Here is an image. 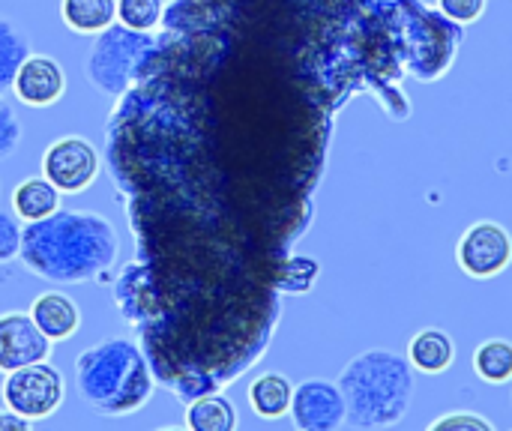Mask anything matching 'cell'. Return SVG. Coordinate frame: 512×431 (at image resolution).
I'll list each match as a JSON object with an SVG mask.
<instances>
[{"instance_id": "cell-1", "label": "cell", "mask_w": 512, "mask_h": 431, "mask_svg": "<svg viewBox=\"0 0 512 431\" xmlns=\"http://www.w3.org/2000/svg\"><path fill=\"white\" fill-rule=\"evenodd\" d=\"M117 228L96 210H63L27 222L21 231V264L54 285L102 279L117 261Z\"/></svg>"}, {"instance_id": "cell-2", "label": "cell", "mask_w": 512, "mask_h": 431, "mask_svg": "<svg viewBox=\"0 0 512 431\" xmlns=\"http://www.w3.org/2000/svg\"><path fill=\"white\" fill-rule=\"evenodd\" d=\"M153 372L141 345L111 336L75 360V393L96 417H129L153 399Z\"/></svg>"}, {"instance_id": "cell-3", "label": "cell", "mask_w": 512, "mask_h": 431, "mask_svg": "<svg viewBox=\"0 0 512 431\" xmlns=\"http://www.w3.org/2000/svg\"><path fill=\"white\" fill-rule=\"evenodd\" d=\"M336 384L345 396L348 426L366 431L399 426L417 390L408 357L387 348H372L348 360Z\"/></svg>"}, {"instance_id": "cell-4", "label": "cell", "mask_w": 512, "mask_h": 431, "mask_svg": "<svg viewBox=\"0 0 512 431\" xmlns=\"http://www.w3.org/2000/svg\"><path fill=\"white\" fill-rule=\"evenodd\" d=\"M153 48V33H141L114 21L111 27L93 36V45L84 57V78L93 90L111 99H123L141 78Z\"/></svg>"}, {"instance_id": "cell-5", "label": "cell", "mask_w": 512, "mask_h": 431, "mask_svg": "<svg viewBox=\"0 0 512 431\" xmlns=\"http://www.w3.org/2000/svg\"><path fill=\"white\" fill-rule=\"evenodd\" d=\"M63 399H66V381H63L60 369L48 360L6 372L3 405L15 414L27 417L30 423L48 420L51 414H57Z\"/></svg>"}, {"instance_id": "cell-6", "label": "cell", "mask_w": 512, "mask_h": 431, "mask_svg": "<svg viewBox=\"0 0 512 431\" xmlns=\"http://www.w3.org/2000/svg\"><path fill=\"white\" fill-rule=\"evenodd\" d=\"M102 171L99 150L81 135H63L42 153V177L54 183L60 195H81L96 183Z\"/></svg>"}, {"instance_id": "cell-7", "label": "cell", "mask_w": 512, "mask_h": 431, "mask_svg": "<svg viewBox=\"0 0 512 431\" xmlns=\"http://www.w3.org/2000/svg\"><path fill=\"white\" fill-rule=\"evenodd\" d=\"M456 261L471 279H495L512 264V234L495 219H480L459 237Z\"/></svg>"}, {"instance_id": "cell-8", "label": "cell", "mask_w": 512, "mask_h": 431, "mask_svg": "<svg viewBox=\"0 0 512 431\" xmlns=\"http://www.w3.org/2000/svg\"><path fill=\"white\" fill-rule=\"evenodd\" d=\"M291 423L300 431H339L348 423L345 396L336 381L309 378L294 387Z\"/></svg>"}, {"instance_id": "cell-9", "label": "cell", "mask_w": 512, "mask_h": 431, "mask_svg": "<svg viewBox=\"0 0 512 431\" xmlns=\"http://www.w3.org/2000/svg\"><path fill=\"white\" fill-rule=\"evenodd\" d=\"M51 339L36 327L30 312L0 315V372H15L21 366L51 360Z\"/></svg>"}, {"instance_id": "cell-10", "label": "cell", "mask_w": 512, "mask_h": 431, "mask_svg": "<svg viewBox=\"0 0 512 431\" xmlns=\"http://www.w3.org/2000/svg\"><path fill=\"white\" fill-rule=\"evenodd\" d=\"M12 93L27 108L57 105L63 99V93H66V72L51 54H33L30 51L24 57L15 81H12Z\"/></svg>"}, {"instance_id": "cell-11", "label": "cell", "mask_w": 512, "mask_h": 431, "mask_svg": "<svg viewBox=\"0 0 512 431\" xmlns=\"http://www.w3.org/2000/svg\"><path fill=\"white\" fill-rule=\"evenodd\" d=\"M30 318L36 321V327L51 342H66L81 327V309L63 291H45V294H39L33 300V306H30Z\"/></svg>"}, {"instance_id": "cell-12", "label": "cell", "mask_w": 512, "mask_h": 431, "mask_svg": "<svg viewBox=\"0 0 512 431\" xmlns=\"http://www.w3.org/2000/svg\"><path fill=\"white\" fill-rule=\"evenodd\" d=\"M408 363L423 375H444L456 363V342L441 327H426L408 342Z\"/></svg>"}, {"instance_id": "cell-13", "label": "cell", "mask_w": 512, "mask_h": 431, "mask_svg": "<svg viewBox=\"0 0 512 431\" xmlns=\"http://www.w3.org/2000/svg\"><path fill=\"white\" fill-rule=\"evenodd\" d=\"M294 384L282 372H264L249 384V405L261 420H282L291 411Z\"/></svg>"}, {"instance_id": "cell-14", "label": "cell", "mask_w": 512, "mask_h": 431, "mask_svg": "<svg viewBox=\"0 0 512 431\" xmlns=\"http://www.w3.org/2000/svg\"><path fill=\"white\" fill-rule=\"evenodd\" d=\"M60 18L72 33L96 36L117 21V0H60Z\"/></svg>"}, {"instance_id": "cell-15", "label": "cell", "mask_w": 512, "mask_h": 431, "mask_svg": "<svg viewBox=\"0 0 512 431\" xmlns=\"http://www.w3.org/2000/svg\"><path fill=\"white\" fill-rule=\"evenodd\" d=\"M60 207V192L54 189V183H48L45 177H27L24 183L15 186L12 192V213L21 222H36L51 216Z\"/></svg>"}, {"instance_id": "cell-16", "label": "cell", "mask_w": 512, "mask_h": 431, "mask_svg": "<svg viewBox=\"0 0 512 431\" xmlns=\"http://www.w3.org/2000/svg\"><path fill=\"white\" fill-rule=\"evenodd\" d=\"M186 429L192 431H234L237 429V411L231 399L222 393H204L189 402L186 408Z\"/></svg>"}, {"instance_id": "cell-17", "label": "cell", "mask_w": 512, "mask_h": 431, "mask_svg": "<svg viewBox=\"0 0 512 431\" xmlns=\"http://www.w3.org/2000/svg\"><path fill=\"white\" fill-rule=\"evenodd\" d=\"M474 375L489 387L512 384V342L510 339H486L477 345L471 357Z\"/></svg>"}, {"instance_id": "cell-18", "label": "cell", "mask_w": 512, "mask_h": 431, "mask_svg": "<svg viewBox=\"0 0 512 431\" xmlns=\"http://www.w3.org/2000/svg\"><path fill=\"white\" fill-rule=\"evenodd\" d=\"M30 54V39L27 33L6 15H0V96L12 90V81Z\"/></svg>"}, {"instance_id": "cell-19", "label": "cell", "mask_w": 512, "mask_h": 431, "mask_svg": "<svg viewBox=\"0 0 512 431\" xmlns=\"http://www.w3.org/2000/svg\"><path fill=\"white\" fill-rule=\"evenodd\" d=\"M318 276H321V264L315 258H306V255L285 258L282 267H279V276H276V291H282V294H309L315 288Z\"/></svg>"}, {"instance_id": "cell-20", "label": "cell", "mask_w": 512, "mask_h": 431, "mask_svg": "<svg viewBox=\"0 0 512 431\" xmlns=\"http://www.w3.org/2000/svg\"><path fill=\"white\" fill-rule=\"evenodd\" d=\"M165 18V0H117V21L141 30V33H153Z\"/></svg>"}, {"instance_id": "cell-21", "label": "cell", "mask_w": 512, "mask_h": 431, "mask_svg": "<svg viewBox=\"0 0 512 431\" xmlns=\"http://www.w3.org/2000/svg\"><path fill=\"white\" fill-rule=\"evenodd\" d=\"M429 431H495V423L477 411H450L429 423Z\"/></svg>"}, {"instance_id": "cell-22", "label": "cell", "mask_w": 512, "mask_h": 431, "mask_svg": "<svg viewBox=\"0 0 512 431\" xmlns=\"http://www.w3.org/2000/svg\"><path fill=\"white\" fill-rule=\"evenodd\" d=\"M486 6H489V0H438V12L459 27L477 24L483 18Z\"/></svg>"}, {"instance_id": "cell-23", "label": "cell", "mask_w": 512, "mask_h": 431, "mask_svg": "<svg viewBox=\"0 0 512 431\" xmlns=\"http://www.w3.org/2000/svg\"><path fill=\"white\" fill-rule=\"evenodd\" d=\"M21 231H24L21 219L15 213L0 210V264H9V261L18 258V252H21Z\"/></svg>"}, {"instance_id": "cell-24", "label": "cell", "mask_w": 512, "mask_h": 431, "mask_svg": "<svg viewBox=\"0 0 512 431\" xmlns=\"http://www.w3.org/2000/svg\"><path fill=\"white\" fill-rule=\"evenodd\" d=\"M21 144V120L15 108L0 96V159L12 156Z\"/></svg>"}, {"instance_id": "cell-25", "label": "cell", "mask_w": 512, "mask_h": 431, "mask_svg": "<svg viewBox=\"0 0 512 431\" xmlns=\"http://www.w3.org/2000/svg\"><path fill=\"white\" fill-rule=\"evenodd\" d=\"M30 429V420L15 414V411H0V431H27Z\"/></svg>"}, {"instance_id": "cell-26", "label": "cell", "mask_w": 512, "mask_h": 431, "mask_svg": "<svg viewBox=\"0 0 512 431\" xmlns=\"http://www.w3.org/2000/svg\"><path fill=\"white\" fill-rule=\"evenodd\" d=\"M510 405H512V393H510Z\"/></svg>"}]
</instances>
